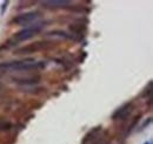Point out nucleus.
<instances>
[{
  "mask_svg": "<svg viewBox=\"0 0 153 144\" xmlns=\"http://www.w3.org/2000/svg\"><path fill=\"white\" fill-rule=\"evenodd\" d=\"M2 89H4V84H2L1 82H0V93L2 91Z\"/></svg>",
  "mask_w": 153,
  "mask_h": 144,
  "instance_id": "nucleus-12",
  "label": "nucleus"
},
{
  "mask_svg": "<svg viewBox=\"0 0 153 144\" xmlns=\"http://www.w3.org/2000/svg\"><path fill=\"white\" fill-rule=\"evenodd\" d=\"M46 35H48V36H59V37H62V39H73V36H72V35H68L66 32L60 31V29H54V31H51V32L46 33Z\"/></svg>",
  "mask_w": 153,
  "mask_h": 144,
  "instance_id": "nucleus-7",
  "label": "nucleus"
},
{
  "mask_svg": "<svg viewBox=\"0 0 153 144\" xmlns=\"http://www.w3.org/2000/svg\"><path fill=\"white\" fill-rule=\"evenodd\" d=\"M38 17H40V12L38 11L22 13V14H19L12 19V24H16L19 26H26V25H30L31 22H33Z\"/></svg>",
  "mask_w": 153,
  "mask_h": 144,
  "instance_id": "nucleus-2",
  "label": "nucleus"
},
{
  "mask_svg": "<svg viewBox=\"0 0 153 144\" xmlns=\"http://www.w3.org/2000/svg\"><path fill=\"white\" fill-rule=\"evenodd\" d=\"M8 1H4L2 2V5H1V14L4 15V13H5V11H6V8H7V6H8Z\"/></svg>",
  "mask_w": 153,
  "mask_h": 144,
  "instance_id": "nucleus-11",
  "label": "nucleus"
},
{
  "mask_svg": "<svg viewBox=\"0 0 153 144\" xmlns=\"http://www.w3.org/2000/svg\"><path fill=\"white\" fill-rule=\"evenodd\" d=\"M12 128V123L10 121L0 120V131H8Z\"/></svg>",
  "mask_w": 153,
  "mask_h": 144,
  "instance_id": "nucleus-8",
  "label": "nucleus"
},
{
  "mask_svg": "<svg viewBox=\"0 0 153 144\" xmlns=\"http://www.w3.org/2000/svg\"><path fill=\"white\" fill-rule=\"evenodd\" d=\"M70 29L73 31V32H76V33L81 34V32L85 31V26H82V25H71L70 26Z\"/></svg>",
  "mask_w": 153,
  "mask_h": 144,
  "instance_id": "nucleus-10",
  "label": "nucleus"
},
{
  "mask_svg": "<svg viewBox=\"0 0 153 144\" xmlns=\"http://www.w3.org/2000/svg\"><path fill=\"white\" fill-rule=\"evenodd\" d=\"M45 42L42 41H37V42H33V43H30V45H26L21 48H18L16 49L14 54L18 55H22V54H32V53H36V52H39L41 49L45 48Z\"/></svg>",
  "mask_w": 153,
  "mask_h": 144,
  "instance_id": "nucleus-5",
  "label": "nucleus"
},
{
  "mask_svg": "<svg viewBox=\"0 0 153 144\" xmlns=\"http://www.w3.org/2000/svg\"><path fill=\"white\" fill-rule=\"evenodd\" d=\"M133 110V103L132 102H126L124 103L120 108H118L112 115V120L113 121H121L125 120Z\"/></svg>",
  "mask_w": 153,
  "mask_h": 144,
  "instance_id": "nucleus-4",
  "label": "nucleus"
},
{
  "mask_svg": "<svg viewBox=\"0 0 153 144\" xmlns=\"http://www.w3.org/2000/svg\"><path fill=\"white\" fill-rule=\"evenodd\" d=\"M140 117H141V115H138V116H135L133 118V121H132V123L130 124V126H127V130H126V134H130L132 130H133L135 126H137V123L139 122V120H140Z\"/></svg>",
  "mask_w": 153,
  "mask_h": 144,
  "instance_id": "nucleus-9",
  "label": "nucleus"
},
{
  "mask_svg": "<svg viewBox=\"0 0 153 144\" xmlns=\"http://www.w3.org/2000/svg\"><path fill=\"white\" fill-rule=\"evenodd\" d=\"M72 2L71 1H67V0H46V1H42L41 5L46 8H50V10H57V8H65V7H68Z\"/></svg>",
  "mask_w": 153,
  "mask_h": 144,
  "instance_id": "nucleus-6",
  "label": "nucleus"
},
{
  "mask_svg": "<svg viewBox=\"0 0 153 144\" xmlns=\"http://www.w3.org/2000/svg\"><path fill=\"white\" fill-rule=\"evenodd\" d=\"M14 83L20 84V86H34L38 84L41 81V76L40 75H28V76H13L11 79Z\"/></svg>",
  "mask_w": 153,
  "mask_h": 144,
  "instance_id": "nucleus-3",
  "label": "nucleus"
},
{
  "mask_svg": "<svg viewBox=\"0 0 153 144\" xmlns=\"http://www.w3.org/2000/svg\"><path fill=\"white\" fill-rule=\"evenodd\" d=\"M150 144H152V143H151V142H150Z\"/></svg>",
  "mask_w": 153,
  "mask_h": 144,
  "instance_id": "nucleus-13",
  "label": "nucleus"
},
{
  "mask_svg": "<svg viewBox=\"0 0 153 144\" xmlns=\"http://www.w3.org/2000/svg\"><path fill=\"white\" fill-rule=\"evenodd\" d=\"M44 27H45V26H44L42 24H37V25H33V26H28V27L21 29L19 32H17V33L13 35L12 39H13V40L16 41V43L18 45L21 41H26V40H30L31 37H33L36 34H38Z\"/></svg>",
  "mask_w": 153,
  "mask_h": 144,
  "instance_id": "nucleus-1",
  "label": "nucleus"
}]
</instances>
